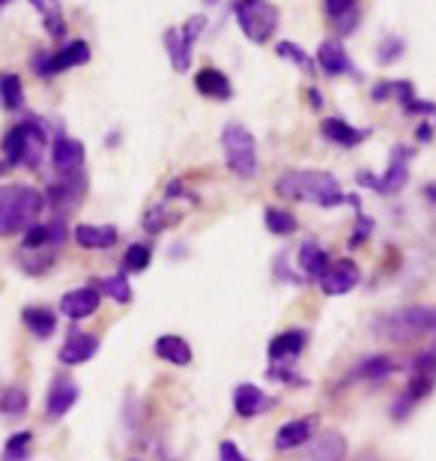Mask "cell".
Instances as JSON below:
<instances>
[{"label":"cell","mask_w":436,"mask_h":461,"mask_svg":"<svg viewBox=\"0 0 436 461\" xmlns=\"http://www.w3.org/2000/svg\"><path fill=\"white\" fill-rule=\"evenodd\" d=\"M275 192L287 201H302V204H317V207H341L350 195H344L338 177H332L329 171H284L275 180Z\"/></svg>","instance_id":"cell-1"},{"label":"cell","mask_w":436,"mask_h":461,"mask_svg":"<svg viewBox=\"0 0 436 461\" xmlns=\"http://www.w3.org/2000/svg\"><path fill=\"white\" fill-rule=\"evenodd\" d=\"M45 198L31 186H0V237L18 234L36 225L42 216Z\"/></svg>","instance_id":"cell-2"},{"label":"cell","mask_w":436,"mask_h":461,"mask_svg":"<svg viewBox=\"0 0 436 461\" xmlns=\"http://www.w3.org/2000/svg\"><path fill=\"white\" fill-rule=\"evenodd\" d=\"M221 150H225L227 168L234 171L236 177H243V180L257 177V141L243 123L230 120V123L221 129Z\"/></svg>","instance_id":"cell-3"},{"label":"cell","mask_w":436,"mask_h":461,"mask_svg":"<svg viewBox=\"0 0 436 461\" xmlns=\"http://www.w3.org/2000/svg\"><path fill=\"white\" fill-rule=\"evenodd\" d=\"M239 31L245 33V40L254 45H263L275 36L278 24H281V13L269 0H236L234 6Z\"/></svg>","instance_id":"cell-4"},{"label":"cell","mask_w":436,"mask_h":461,"mask_svg":"<svg viewBox=\"0 0 436 461\" xmlns=\"http://www.w3.org/2000/svg\"><path fill=\"white\" fill-rule=\"evenodd\" d=\"M436 327V315L428 306H404L383 318V336L392 342H413Z\"/></svg>","instance_id":"cell-5"},{"label":"cell","mask_w":436,"mask_h":461,"mask_svg":"<svg viewBox=\"0 0 436 461\" xmlns=\"http://www.w3.org/2000/svg\"><path fill=\"white\" fill-rule=\"evenodd\" d=\"M410 159H413L410 147L397 144L392 147V162H388L383 177H377V174H370V171H359L356 183L359 186L374 189L377 195H395V192H401L406 183H410Z\"/></svg>","instance_id":"cell-6"},{"label":"cell","mask_w":436,"mask_h":461,"mask_svg":"<svg viewBox=\"0 0 436 461\" xmlns=\"http://www.w3.org/2000/svg\"><path fill=\"white\" fill-rule=\"evenodd\" d=\"M85 189H87V177H85V174L54 180V183H49V189H45V195H42L45 207H49L58 219H63L72 207L78 204L81 198H85Z\"/></svg>","instance_id":"cell-7"},{"label":"cell","mask_w":436,"mask_h":461,"mask_svg":"<svg viewBox=\"0 0 436 461\" xmlns=\"http://www.w3.org/2000/svg\"><path fill=\"white\" fill-rule=\"evenodd\" d=\"M85 162H87V150L78 138L58 135L51 141V165H54V171H58V177L85 174Z\"/></svg>","instance_id":"cell-8"},{"label":"cell","mask_w":436,"mask_h":461,"mask_svg":"<svg viewBox=\"0 0 436 461\" xmlns=\"http://www.w3.org/2000/svg\"><path fill=\"white\" fill-rule=\"evenodd\" d=\"M359 282H361L359 264L352 261V258H338L335 264H329L326 276H323L317 285L326 297H344V294H350Z\"/></svg>","instance_id":"cell-9"},{"label":"cell","mask_w":436,"mask_h":461,"mask_svg":"<svg viewBox=\"0 0 436 461\" xmlns=\"http://www.w3.org/2000/svg\"><path fill=\"white\" fill-rule=\"evenodd\" d=\"M305 345H308V333L299 327H290V330H284V333L272 336V342H269V348H266V357L272 366L290 368V363H296V359L302 357Z\"/></svg>","instance_id":"cell-10"},{"label":"cell","mask_w":436,"mask_h":461,"mask_svg":"<svg viewBox=\"0 0 436 461\" xmlns=\"http://www.w3.org/2000/svg\"><path fill=\"white\" fill-rule=\"evenodd\" d=\"M24 126V153H22V168L27 171H40V165L45 162V150H49V132H45L40 117H27L22 120Z\"/></svg>","instance_id":"cell-11"},{"label":"cell","mask_w":436,"mask_h":461,"mask_svg":"<svg viewBox=\"0 0 436 461\" xmlns=\"http://www.w3.org/2000/svg\"><path fill=\"white\" fill-rule=\"evenodd\" d=\"M78 384L69 381L67 375H58L49 386V399H45V413H49V420H63L67 413L76 408L78 402Z\"/></svg>","instance_id":"cell-12"},{"label":"cell","mask_w":436,"mask_h":461,"mask_svg":"<svg viewBox=\"0 0 436 461\" xmlns=\"http://www.w3.org/2000/svg\"><path fill=\"white\" fill-rule=\"evenodd\" d=\"M433 386H436V375H413L410 384L404 386L401 395H397L395 404H392V417L395 420L410 417V411L415 408V404H422L424 399H428V395L433 393Z\"/></svg>","instance_id":"cell-13"},{"label":"cell","mask_w":436,"mask_h":461,"mask_svg":"<svg viewBox=\"0 0 436 461\" xmlns=\"http://www.w3.org/2000/svg\"><path fill=\"white\" fill-rule=\"evenodd\" d=\"M99 303H102V291L96 285H85V288H76L69 294H63L60 300V312L67 315L69 321H85L90 315L99 312Z\"/></svg>","instance_id":"cell-14"},{"label":"cell","mask_w":436,"mask_h":461,"mask_svg":"<svg viewBox=\"0 0 436 461\" xmlns=\"http://www.w3.org/2000/svg\"><path fill=\"white\" fill-rule=\"evenodd\" d=\"M314 431H317V417H299V420H287L281 429L275 431V449L278 453H290L305 444H311Z\"/></svg>","instance_id":"cell-15"},{"label":"cell","mask_w":436,"mask_h":461,"mask_svg":"<svg viewBox=\"0 0 436 461\" xmlns=\"http://www.w3.org/2000/svg\"><path fill=\"white\" fill-rule=\"evenodd\" d=\"M96 354H99V336L76 333V330H72L69 339L58 350V359L63 366H81V363H87V359L96 357Z\"/></svg>","instance_id":"cell-16"},{"label":"cell","mask_w":436,"mask_h":461,"mask_svg":"<svg viewBox=\"0 0 436 461\" xmlns=\"http://www.w3.org/2000/svg\"><path fill=\"white\" fill-rule=\"evenodd\" d=\"M320 135L326 138L329 144H338V147H359L361 141H368L370 138V129H356L350 126L344 117H326L320 123Z\"/></svg>","instance_id":"cell-17"},{"label":"cell","mask_w":436,"mask_h":461,"mask_svg":"<svg viewBox=\"0 0 436 461\" xmlns=\"http://www.w3.org/2000/svg\"><path fill=\"white\" fill-rule=\"evenodd\" d=\"M194 87H198L200 96L218 99V103H227V99L234 96V85H230V78L221 69H216V67L198 69V76H194Z\"/></svg>","instance_id":"cell-18"},{"label":"cell","mask_w":436,"mask_h":461,"mask_svg":"<svg viewBox=\"0 0 436 461\" xmlns=\"http://www.w3.org/2000/svg\"><path fill=\"white\" fill-rule=\"evenodd\" d=\"M269 395L254 384H239L234 390V411L239 413L243 420H254L261 417L263 411H269Z\"/></svg>","instance_id":"cell-19"},{"label":"cell","mask_w":436,"mask_h":461,"mask_svg":"<svg viewBox=\"0 0 436 461\" xmlns=\"http://www.w3.org/2000/svg\"><path fill=\"white\" fill-rule=\"evenodd\" d=\"M317 67L326 72V76L338 78V76H350V72H352V60H350L347 49L338 40H326L317 49Z\"/></svg>","instance_id":"cell-20"},{"label":"cell","mask_w":436,"mask_h":461,"mask_svg":"<svg viewBox=\"0 0 436 461\" xmlns=\"http://www.w3.org/2000/svg\"><path fill=\"white\" fill-rule=\"evenodd\" d=\"M296 261H299V270L305 279H311V282H320L323 276H326L329 270V255H326V249H323L320 243H314V240H305V243L299 246V255H296Z\"/></svg>","instance_id":"cell-21"},{"label":"cell","mask_w":436,"mask_h":461,"mask_svg":"<svg viewBox=\"0 0 436 461\" xmlns=\"http://www.w3.org/2000/svg\"><path fill=\"white\" fill-rule=\"evenodd\" d=\"M347 458V438L341 431H323V435L314 440L311 453L305 461H344Z\"/></svg>","instance_id":"cell-22"},{"label":"cell","mask_w":436,"mask_h":461,"mask_svg":"<svg viewBox=\"0 0 436 461\" xmlns=\"http://www.w3.org/2000/svg\"><path fill=\"white\" fill-rule=\"evenodd\" d=\"M72 237L81 249H114L120 240L114 225H76Z\"/></svg>","instance_id":"cell-23"},{"label":"cell","mask_w":436,"mask_h":461,"mask_svg":"<svg viewBox=\"0 0 436 461\" xmlns=\"http://www.w3.org/2000/svg\"><path fill=\"white\" fill-rule=\"evenodd\" d=\"M90 60V45L85 40H76V42H67L60 51L51 54V78L60 76V72H67L72 67H85Z\"/></svg>","instance_id":"cell-24"},{"label":"cell","mask_w":436,"mask_h":461,"mask_svg":"<svg viewBox=\"0 0 436 461\" xmlns=\"http://www.w3.org/2000/svg\"><path fill=\"white\" fill-rule=\"evenodd\" d=\"M326 15L341 36H350L359 24V0H326Z\"/></svg>","instance_id":"cell-25"},{"label":"cell","mask_w":436,"mask_h":461,"mask_svg":"<svg viewBox=\"0 0 436 461\" xmlns=\"http://www.w3.org/2000/svg\"><path fill=\"white\" fill-rule=\"evenodd\" d=\"M22 321L36 339H51L58 333V315H54V309L49 306H27L22 312Z\"/></svg>","instance_id":"cell-26"},{"label":"cell","mask_w":436,"mask_h":461,"mask_svg":"<svg viewBox=\"0 0 436 461\" xmlns=\"http://www.w3.org/2000/svg\"><path fill=\"white\" fill-rule=\"evenodd\" d=\"M156 357L165 359V363H171V366H189L191 363V345L185 342L182 336H159L156 339Z\"/></svg>","instance_id":"cell-27"},{"label":"cell","mask_w":436,"mask_h":461,"mask_svg":"<svg viewBox=\"0 0 436 461\" xmlns=\"http://www.w3.org/2000/svg\"><path fill=\"white\" fill-rule=\"evenodd\" d=\"M397 363L388 354H374V357H365L361 363L356 366V377H361V381H386L388 375H395Z\"/></svg>","instance_id":"cell-28"},{"label":"cell","mask_w":436,"mask_h":461,"mask_svg":"<svg viewBox=\"0 0 436 461\" xmlns=\"http://www.w3.org/2000/svg\"><path fill=\"white\" fill-rule=\"evenodd\" d=\"M162 42H165V51H168V58H171V67L176 72H189V67H191V49L185 45L182 33L180 31H165Z\"/></svg>","instance_id":"cell-29"},{"label":"cell","mask_w":436,"mask_h":461,"mask_svg":"<svg viewBox=\"0 0 436 461\" xmlns=\"http://www.w3.org/2000/svg\"><path fill=\"white\" fill-rule=\"evenodd\" d=\"M0 105H4V112H22L24 85L15 72H0Z\"/></svg>","instance_id":"cell-30"},{"label":"cell","mask_w":436,"mask_h":461,"mask_svg":"<svg viewBox=\"0 0 436 461\" xmlns=\"http://www.w3.org/2000/svg\"><path fill=\"white\" fill-rule=\"evenodd\" d=\"M0 150H4V168H18L22 165V153H24V126L15 123L9 132L4 135V141H0Z\"/></svg>","instance_id":"cell-31"},{"label":"cell","mask_w":436,"mask_h":461,"mask_svg":"<svg viewBox=\"0 0 436 461\" xmlns=\"http://www.w3.org/2000/svg\"><path fill=\"white\" fill-rule=\"evenodd\" d=\"M263 222L275 237H290V234H296V228H299V222H296V216L290 210H281V207H266Z\"/></svg>","instance_id":"cell-32"},{"label":"cell","mask_w":436,"mask_h":461,"mask_svg":"<svg viewBox=\"0 0 436 461\" xmlns=\"http://www.w3.org/2000/svg\"><path fill=\"white\" fill-rule=\"evenodd\" d=\"M90 285H96L99 291H105L111 300L120 303V306H129V303L135 300V294H132V285H129V279L123 273L120 276H108V279H96V282H90Z\"/></svg>","instance_id":"cell-33"},{"label":"cell","mask_w":436,"mask_h":461,"mask_svg":"<svg viewBox=\"0 0 436 461\" xmlns=\"http://www.w3.org/2000/svg\"><path fill=\"white\" fill-rule=\"evenodd\" d=\"M27 408H31V399H27V390H22V386H9L0 395V413L4 417H24Z\"/></svg>","instance_id":"cell-34"},{"label":"cell","mask_w":436,"mask_h":461,"mask_svg":"<svg viewBox=\"0 0 436 461\" xmlns=\"http://www.w3.org/2000/svg\"><path fill=\"white\" fill-rule=\"evenodd\" d=\"M153 264V249L147 243H132L123 252V270L126 273H144Z\"/></svg>","instance_id":"cell-35"},{"label":"cell","mask_w":436,"mask_h":461,"mask_svg":"<svg viewBox=\"0 0 436 461\" xmlns=\"http://www.w3.org/2000/svg\"><path fill=\"white\" fill-rule=\"evenodd\" d=\"M31 444H33L31 431H15V435L6 438L0 461H27V456H31Z\"/></svg>","instance_id":"cell-36"},{"label":"cell","mask_w":436,"mask_h":461,"mask_svg":"<svg viewBox=\"0 0 436 461\" xmlns=\"http://www.w3.org/2000/svg\"><path fill=\"white\" fill-rule=\"evenodd\" d=\"M171 222H176V216L168 210V204H156L144 213V228L150 230V234H162Z\"/></svg>","instance_id":"cell-37"},{"label":"cell","mask_w":436,"mask_h":461,"mask_svg":"<svg viewBox=\"0 0 436 461\" xmlns=\"http://www.w3.org/2000/svg\"><path fill=\"white\" fill-rule=\"evenodd\" d=\"M49 225H31L22 237V252H40V249H49Z\"/></svg>","instance_id":"cell-38"},{"label":"cell","mask_w":436,"mask_h":461,"mask_svg":"<svg viewBox=\"0 0 436 461\" xmlns=\"http://www.w3.org/2000/svg\"><path fill=\"white\" fill-rule=\"evenodd\" d=\"M404 58V40L401 36H386L383 42H379V51H377V60L383 63V67H392L395 60Z\"/></svg>","instance_id":"cell-39"},{"label":"cell","mask_w":436,"mask_h":461,"mask_svg":"<svg viewBox=\"0 0 436 461\" xmlns=\"http://www.w3.org/2000/svg\"><path fill=\"white\" fill-rule=\"evenodd\" d=\"M24 255L27 258L22 261V270L31 276H42L54 267V255H49V252H24Z\"/></svg>","instance_id":"cell-40"},{"label":"cell","mask_w":436,"mask_h":461,"mask_svg":"<svg viewBox=\"0 0 436 461\" xmlns=\"http://www.w3.org/2000/svg\"><path fill=\"white\" fill-rule=\"evenodd\" d=\"M275 51H278V58L299 63V67H305V69H314V60H311L308 54H305L296 42H287V40H284V42H278V45H275Z\"/></svg>","instance_id":"cell-41"},{"label":"cell","mask_w":436,"mask_h":461,"mask_svg":"<svg viewBox=\"0 0 436 461\" xmlns=\"http://www.w3.org/2000/svg\"><path fill=\"white\" fill-rule=\"evenodd\" d=\"M370 230H374V222H370L365 213H356V230H352V237H350V249H359L365 243L370 237Z\"/></svg>","instance_id":"cell-42"},{"label":"cell","mask_w":436,"mask_h":461,"mask_svg":"<svg viewBox=\"0 0 436 461\" xmlns=\"http://www.w3.org/2000/svg\"><path fill=\"white\" fill-rule=\"evenodd\" d=\"M203 24H207V18H203V15H191L189 18V22H185V27H182V40H185V45H189V49H191V45H194V40H198V36L203 33Z\"/></svg>","instance_id":"cell-43"},{"label":"cell","mask_w":436,"mask_h":461,"mask_svg":"<svg viewBox=\"0 0 436 461\" xmlns=\"http://www.w3.org/2000/svg\"><path fill=\"white\" fill-rule=\"evenodd\" d=\"M401 108H404V114H431V117H436V103H422L419 96L406 99V103H401Z\"/></svg>","instance_id":"cell-44"},{"label":"cell","mask_w":436,"mask_h":461,"mask_svg":"<svg viewBox=\"0 0 436 461\" xmlns=\"http://www.w3.org/2000/svg\"><path fill=\"white\" fill-rule=\"evenodd\" d=\"M31 63L40 78H51V51H36Z\"/></svg>","instance_id":"cell-45"},{"label":"cell","mask_w":436,"mask_h":461,"mask_svg":"<svg viewBox=\"0 0 436 461\" xmlns=\"http://www.w3.org/2000/svg\"><path fill=\"white\" fill-rule=\"evenodd\" d=\"M218 461H248L243 453H239V447L234 440H221L218 444Z\"/></svg>","instance_id":"cell-46"},{"label":"cell","mask_w":436,"mask_h":461,"mask_svg":"<svg viewBox=\"0 0 436 461\" xmlns=\"http://www.w3.org/2000/svg\"><path fill=\"white\" fill-rule=\"evenodd\" d=\"M395 96V81H377L374 90H370V99L374 103H386V99Z\"/></svg>","instance_id":"cell-47"},{"label":"cell","mask_w":436,"mask_h":461,"mask_svg":"<svg viewBox=\"0 0 436 461\" xmlns=\"http://www.w3.org/2000/svg\"><path fill=\"white\" fill-rule=\"evenodd\" d=\"M31 4L40 9L42 18H49V15H58L60 13V0H31Z\"/></svg>","instance_id":"cell-48"},{"label":"cell","mask_w":436,"mask_h":461,"mask_svg":"<svg viewBox=\"0 0 436 461\" xmlns=\"http://www.w3.org/2000/svg\"><path fill=\"white\" fill-rule=\"evenodd\" d=\"M308 103H311L314 108H323V94H320L317 87H311V90H308Z\"/></svg>","instance_id":"cell-49"},{"label":"cell","mask_w":436,"mask_h":461,"mask_svg":"<svg viewBox=\"0 0 436 461\" xmlns=\"http://www.w3.org/2000/svg\"><path fill=\"white\" fill-rule=\"evenodd\" d=\"M415 135H419V141H431L433 126H431V123H422V126H419V132H415Z\"/></svg>","instance_id":"cell-50"},{"label":"cell","mask_w":436,"mask_h":461,"mask_svg":"<svg viewBox=\"0 0 436 461\" xmlns=\"http://www.w3.org/2000/svg\"><path fill=\"white\" fill-rule=\"evenodd\" d=\"M424 198L433 201V204H436V183H428V186H424Z\"/></svg>","instance_id":"cell-51"},{"label":"cell","mask_w":436,"mask_h":461,"mask_svg":"<svg viewBox=\"0 0 436 461\" xmlns=\"http://www.w3.org/2000/svg\"><path fill=\"white\" fill-rule=\"evenodd\" d=\"M9 4H13V0H0V9H4V6H9Z\"/></svg>","instance_id":"cell-52"},{"label":"cell","mask_w":436,"mask_h":461,"mask_svg":"<svg viewBox=\"0 0 436 461\" xmlns=\"http://www.w3.org/2000/svg\"><path fill=\"white\" fill-rule=\"evenodd\" d=\"M129 461H138V458H129Z\"/></svg>","instance_id":"cell-53"}]
</instances>
